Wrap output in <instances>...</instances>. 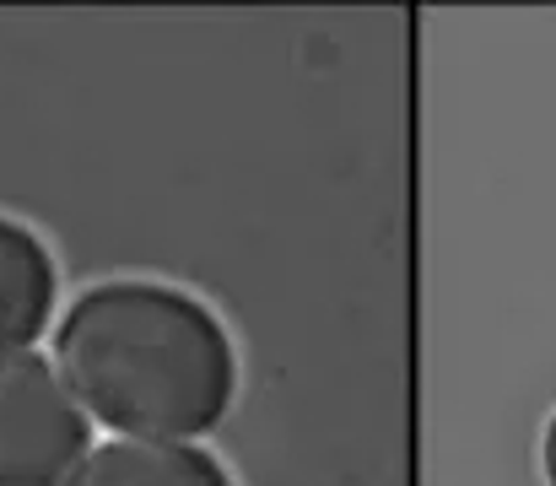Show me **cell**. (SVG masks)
Returning <instances> with one entry per match:
<instances>
[{
  "instance_id": "obj_1",
  "label": "cell",
  "mask_w": 556,
  "mask_h": 486,
  "mask_svg": "<svg viewBox=\"0 0 556 486\" xmlns=\"http://www.w3.org/2000/svg\"><path fill=\"white\" fill-rule=\"evenodd\" d=\"M54 362L87 416L114 438L194 444L238 400V351L222 314L147 276L87 287L60 314Z\"/></svg>"
},
{
  "instance_id": "obj_2",
  "label": "cell",
  "mask_w": 556,
  "mask_h": 486,
  "mask_svg": "<svg viewBox=\"0 0 556 486\" xmlns=\"http://www.w3.org/2000/svg\"><path fill=\"white\" fill-rule=\"evenodd\" d=\"M92 449V416L54 357L0 367V486H71Z\"/></svg>"
},
{
  "instance_id": "obj_3",
  "label": "cell",
  "mask_w": 556,
  "mask_h": 486,
  "mask_svg": "<svg viewBox=\"0 0 556 486\" xmlns=\"http://www.w3.org/2000/svg\"><path fill=\"white\" fill-rule=\"evenodd\" d=\"M54 298L60 271L49 244L27 222L0 216V367L33 351V340L49 329Z\"/></svg>"
},
{
  "instance_id": "obj_4",
  "label": "cell",
  "mask_w": 556,
  "mask_h": 486,
  "mask_svg": "<svg viewBox=\"0 0 556 486\" xmlns=\"http://www.w3.org/2000/svg\"><path fill=\"white\" fill-rule=\"evenodd\" d=\"M71 486H238L232 471L179 438H109L87 454Z\"/></svg>"
},
{
  "instance_id": "obj_5",
  "label": "cell",
  "mask_w": 556,
  "mask_h": 486,
  "mask_svg": "<svg viewBox=\"0 0 556 486\" xmlns=\"http://www.w3.org/2000/svg\"><path fill=\"white\" fill-rule=\"evenodd\" d=\"M546 482L556 486V416L546 422Z\"/></svg>"
}]
</instances>
